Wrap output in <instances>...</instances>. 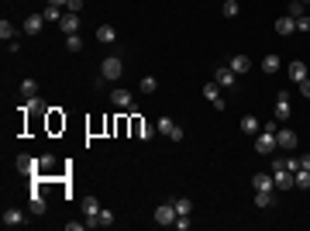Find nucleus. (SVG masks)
<instances>
[{"label":"nucleus","mask_w":310,"mask_h":231,"mask_svg":"<svg viewBox=\"0 0 310 231\" xmlns=\"http://www.w3.org/2000/svg\"><path fill=\"white\" fill-rule=\"evenodd\" d=\"M121 76H124V62H121L117 56H107V59L100 62V80H107V83H117Z\"/></svg>","instance_id":"1"},{"label":"nucleus","mask_w":310,"mask_h":231,"mask_svg":"<svg viewBox=\"0 0 310 231\" xmlns=\"http://www.w3.org/2000/svg\"><path fill=\"white\" fill-rule=\"evenodd\" d=\"M272 180H276V190H283V193L297 186V180H293V173H289L286 166H283V159H276V162H272Z\"/></svg>","instance_id":"2"},{"label":"nucleus","mask_w":310,"mask_h":231,"mask_svg":"<svg viewBox=\"0 0 310 231\" xmlns=\"http://www.w3.org/2000/svg\"><path fill=\"white\" fill-rule=\"evenodd\" d=\"M155 128H159V135H166V138L183 141V125H176L172 117H159V121H155Z\"/></svg>","instance_id":"3"},{"label":"nucleus","mask_w":310,"mask_h":231,"mask_svg":"<svg viewBox=\"0 0 310 231\" xmlns=\"http://www.w3.org/2000/svg\"><path fill=\"white\" fill-rule=\"evenodd\" d=\"M214 83H217L221 90H231V86L238 83V73L231 69V66H217V69H214Z\"/></svg>","instance_id":"4"},{"label":"nucleus","mask_w":310,"mask_h":231,"mask_svg":"<svg viewBox=\"0 0 310 231\" xmlns=\"http://www.w3.org/2000/svg\"><path fill=\"white\" fill-rule=\"evenodd\" d=\"M255 152H259V155H272L276 152V131H259V138H255Z\"/></svg>","instance_id":"5"},{"label":"nucleus","mask_w":310,"mask_h":231,"mask_svg":"<svg viewBox=\"0 0 310 231\" xmlns=\"http://www.w3.org/2000/svg\"><path fill=\"white\" fill-rule=\"evenodd\" d=\"M300 145V135L297 131H289V128H283V131H276V149H283V152H293Z\"/></svg>","instance_id":"6"},{"label":"nucleus","mask_w":310,"mask_h":231,"mask_svg":"<svg viewBox=\"0 0 310 231\" xmlns=\"http://www.w3.org/2000/svg\"><path fill=\"white\" fill-rule=\"evenodd\" d=\"M111 104H114V107H124V111H131V107H135V93L124 90V86H117V90H111Z\"/></svg>","instance_id":"7"},{"label":"nucleus","mask_w":310,"mask_h":231,"mask_svg":"<svg viewBox=\"0 0 310 231\" xmlns=\"http://www.w3.org/2000/svg\"><path fill=\"white\" fill-rule=\"evenodd\" d=\"M155 224H162V228L176 224V207H172V200H169V204H159V207H155Z\"/></svg>","instance_id":"8"},{"label":"nucleus","mask_w":310,"mask_h":231,"mask_svg":"<svg viewBox=\"0 0 310 231\" xmlns=\"http://www.w3.org/2000/svg\"><path fill=\"white\" fill-rule=\"evenodd\" d=\"M286 76H289L293 83H303V80L310 76V73H307V62H300V59H293V62L286 66Z\"/></svg>","instance_id":"9"},{"label":"nucleus","mask_w":310,"mask_h":231,"mask_svg":"<svg viewBox=\"0 0 310 231\" xmlns=\"http://www.w3.org/2000/svg\"><path fill=\"white\" fill-rule=\"evenodd\" d=\"M59 28H62V35H76V31H80V14L66 11L62 14V21H59Z\"/></svg>","instance_id":"10"},{"label":"nucleus","mask_w":310,"mask_h":231,"mask_svg":"<svg viewBox=\"0 0 310 231\" xmlns=\"http://www.w3.org/2000/svg\"><path fill=\"white\" fill-rule=\"evenodd\" d=\"M204 97L217 107V111H224V97H221V86H217V83H204Z\"/></svg>","instance_id":"11"},{"label":"nucleus","mask_w":310,"mask_h":231,"mask_svg":"<svg viewBox=\"0 0 310 231\" xmlns=\"http://www.w3.org/2000/svg\"><path fill=\"white\" fill-rule=\"evenodd\" d=\"M42 24H45V17H42V14H28V17H24V24H21V31H24V35H38V31H42Z\"/></svg>","instance_id":"12"},{"label":"nucleus","mask_w":310,"mask_h":231,"mask_svg":"<svg viewBox=\"0 0 310 231\" xmlns=\"http://www.w3.org/2000/svg\"><path fill=\"white\" fill-rule=\"evenodd\" d=\"M272 114H276V121H286V117L293 114V111H289V97H286V90L276 97V111H272Z\"/></svg>","instance_id":"13"},{"label":"nucleus","mask_w":310,"mask_h":231,"mask_svg":"<svg viewBox=\"0 0 310 231\" xmlns=\"http://www.w3.org/2000/svg\"><path fill=\"white\" fill-rule=\"evenodd\" d=\"M17 173L21 176H34L38 173V159H31V155H17Z\"/></svg>","instance_id":"14"},{"label":"nucleus","mask_w":310,"mask_h":231,"mask_svg":"<svg viewBox=\"0 0 310 231\" xmlns=\"http://www.w3.org/2000/svg\"><path fill=\"white\" fill-rule=\"evenodd\" d=\"M276 204V190H255V207L269 210Z\"/></svg>","instance_id":"15"},{"label":"nucleus","mask_w":310,"mask_h":231,"mask_svg":"<svg viewBox=\"0 0 310 231\" xmlns=\"http://www.w3.org/2000/svg\"><path fill=\"white\" fill-rule=\"evenodd\" d=\"M4 224L7 228H17V224H28V218H24V210L11 207V210H4Z\"/></svg>","instance_id":"16"},{"label":"nucleus","mask_w":310,"mask_h":231,"mask_svg":"<svg viewBox=\"0 0 310 231\" xmlns=\"http://www.w3.org/2000/svg\"><path fill=\"white\" fill-rule=\"evenodd\" d=\"M276 31H279L283 38H286V35H293V31H297V17H289V14H283V17L276 21Z\"/></svg>","instance_id":"17"},{"label":"nucleus","mask_w":310,"mask_h":231,"mask_svg":"<svg viewBox=\"0 0 310 231\" xmlns=\"http://www.w3.org/2000/svg\"><path fill=\"white\" fill-rule=\"evenodd\" d=\"M97 42H103V45L117 42V28L114 24H100V28H97Z\"/></svg>","instance_id":"18"},{"label":"nucleus","mask_w":310,"mask_h":231,"mask_svg":"<svg viewBox=\"0 0 310 231\" xmlns=\"http://www.w3.org/2000/svg\"><path fill=\"white\" fill-rule=\"evenodd\" d=\"M252 186H255V190H276V180H272V173H255L252 176Z\"/></svg>","instance_id":"19"},{"label":"nucleus","mask_w":310,"mask_h":231,"mask_svg":"<svg viewBox=\"0 0 310 231\" xmlns=\"http://www.w3.org/2000/svg\"><path fill=\"white\" fill-rule=\"evenodd\" d=\"M228 66H231L234 73H238V76H245V73L252 69V59H248V56H231V62H228Z\"/></svg>","instance_id":"20"},{"label":"nucleus","mask_w":310,"mask_h":231,"mask_svg":"<svg viewBox=\"0 0 310 231\" xmlns=\"http://www.w3.org/2000/svg\"><path fill=\"white\" fill-rule=\"evenodd\" d=\"M279 66H283V62H279V56H272V52L262 59V73H265V76H276V73H279Z\"/></svg>","instance_id":"21"},{"label":"nucleus","mask_w":310,"mask_h":231,"mask_svg":"<svg viewBox=\"0 0 310 231\" xmlns=\"http://www.w3.org/2000/svg\"><path fill=\"white\" fill-rule=\"evenodd\" d=\"M241 131H245V135H259V131H262V125H259V117L245 114V117H241Z\"/></svg>","instance_id":"22"},{"label":"nucleus","mask_w":310,"mask_h":231,"mask_svg":"<svg viewBox=\"0 0 310 231\" xmlns=\"http://www.w3.org/2000/svg\"><path fill=\"white\" fill-rule=\"evenodd\" d=\"M28 207H31V214H45V200H42V193H38V190H31V197H28Z\"/></svg>","instance_id":"23"},{"label":"nucleus","mask_w":310,"mask_h":231,"mask_svg":"<svg viewBox=\"0 0 310 231\" xmlns=\"http://www.w3.org/2000/svg\"><path fill=\"white\" fill-rule=\"evenodd\" d=\"M172 207H176V218H179V214H190V210H193V200H190V197H176Z\"/></svg>","instance_id":"24"},{"label":"nucleus","mask_w":310,"mask_h":231,"mask_svg":"<svg viewBox=\"0 0 310 231\" xmlns=\"http://www.w3.org/2000/svg\"><path fill=\"white\" fill-rule=\"evenodd\" d=\"M62 14H66V11H62V7H56V4H45V11H42V17H45V21H62Z\"/></svg>","instance_id":"25"},{"label":"nucleus","mask_w":310,"mask_h":231,"mask_svg":"<svg viewBox=\"0 0 310 231\" xmlns=\"http://www.w3.org/2000/svg\"><path fill=\"white\" fill-rule=\"evenodd\" d=\"M293 180H297V190H310V169L300 166L297 173H293Z\"/></svg>","instance_id":"26"},{"label":"nucleus","mask_w":310,"mask_h":231,"mask_svg":"<svg viewBox=\"0 0 310 231\" xmlns=\"http://www.w3.org/2000/svg\"><path fill=\"white\" fill-rule=\"evenodd\" d=\"M21 97H24V100H34V97H38V83H34V80H24L21 83Z\"/></svg>","instance_id":"27"},{"label":"nucleus","mask_w":310,"mask_h":231,"mask_svg":"<svg viewBox=\"0 0 310 231\" xmlns=\"http://www.w3.org/2000/svg\"><path fill=\"white\" fill-rule=\"evenodd\" d=\"M138 90H141V93H155V90H159V80H155V76H141Z\"/></svg>","instance_id":"28"},{"label":"nucleus","mask_w":310,"mask_h":231,"mask_svg":"<svg viewBox=\"0 0 310 231\" xmlns=\"http://www.w3.org/2000/svg\"><path fill=\"white\" fill-rule=\"evenodd\" d=\"M14 31H17V28L4 17V21H0V38H4V42H14Z\"/></svg>","instance_id":"29"},{"label":"nucleus","mask_w":310,"mask_h":231,"mask_svg":"<svg viewBox=\"0 0 310 231\" xmlns=\"http://www.w3.org/2000/svg\"><path fill=\"white\" fill-rule=\"evenodd\" d=\"M221 11H224V17H238L241 4H238V0H224V7H221Z\"/></svg>","instance_id":"30"},{"label":"nucleus","mask_w":310,"mask_h":231,"mask_svg":"<svg viewBox=\"0 0 310 231\" xmlns=\"http://www.w3.org/2000/svg\"><path fill=\"white\" fill-rule=\"evenodd\" d=\"M97 221H100V228H111V224H114V210L100 207V214H97Z\"/></svg>","instance_id":"31"},{"label":"nucleus","mask_w":310,"mask_h":231,"mask_svg":"<svg viewBox=\"0 0 310 231\" xmlns=\"http://www.w3.org/2000/svg\"><path fill=\"white\" fill-rule=\"evenodd\" d=\"M66 48L69 52H83V38L80 35H66Z\"/></svg>","instance_id":"32"},{"label":"nucleus","mask_w":310,"mask_h":231,"mask_svg":"<svg viewBox=\"0 0 310 231\" xmlns=\"http://www.w3.org/2000/svg\"><path fill=\"white\" fill-rule=\"evenodd\" d=\"M28 111H38V114H45V111H52V107H48L42 97H34V100H28Z\"/></svg>","instance_id":"33"},{"label":"nucleus","mask_w":310,"mask_h":231,"mask_svg":"<svg viewBox=\"0 0 310 231\" xmlns=\"http://www.w3.org/2000/svg\"><path fill=\"white\" fill-rule=\"evenodd\" d=\"M190 228H193L190 214H179V218H176V231H190Z\"/></svg>","instance_id":"34"},{"label":"nucleus","mask_w":310,"mask_h":231,"mask_svg":"<svg viewBox=\"0 0 310 231\" xmlns=\"http://www.w3.org/2000/svg\"><path fill=\"white\" fill-rule=\"evenodd\" d=\"M286 14H289V17H300V14H303V4H300V0H289Z\"/></svg>","instance_id":"35"},{"label":"nucleus","mask_w":310,"mask_h":231,"mask_svg":"<svg viewBox=\"0 0 310 231\" xmlns=\"http://www.w3.org/2000/svg\"><path fill=\"white\" fill-rule=\"evenodd\" d=\"M141 128H145V121L138 114H131V131H135V138H141Z\"/></svg>","instance_id":"36"},{"label":"nucleus","mask_w":310,"mask_h":231,"mask_svg":"<svg viewBox=\"0 0 310 231\" xmlns=\"http://www.w3.org/2000/svg\"><path fill=\"white\" fill-rule=\"evenodd\" d=\"M283 166H286L289 173H297V169H300V159H297V155H286V159H283Z\"/></svg>","instance_id":"37"},{"label":"nucleus","mask_w":310,"mask_h":231,"mask_svg":"<svg viewBox=\"0 0 310 231\" xmlns=\"http://www.w3.org/2000/svg\"><path fill=\"white\" fill-rule=\"evenodd\" d=\"M297 31H310V17L307 14H300L297 17Z\"/></svg>","instance_id":"38"},{"label":"nucleus","mask_w":310,"mask_h":231,"mask_svg":"<svg viewBox=\"0 0 310 231\" xmlns=\"http://www.w3.org/2000/svg\"><path fill=\"white\" fill-rule=\"evenodd\" d=\"M52 166H56L52 155H42V159H38V169H52Z\"/></svg>","instance_id":"39"},{"label":"nucleus","mask_w":310,"mask_h":231,"mask_svg":"<svg viewBox=\"0 0 310 231\" xmlns=\"http://www.w3.org/2000/svg\"><path fill=\"white\" fill-rule=\"evenodd\" d=\"M297 86H300V93H303V97H307V100H310V76H307V80H303V83H297Z\"/></svg>","instance_id":"40"},{"label":"nucleus","mask_w":310,"mask_h":231,"mask_svg":"<svg viewBox=\"0 0 310 231\" xmlns=\"http://www.w3.org/2000/svg\"><path fill=\"white\" fill-rule=\"evenodd\" d=\"M66 11H72V14H80V11H83V0H69V7H66Z\"/></svg>","instance_id":"41"},{"label":"nucleus","mask_w":310,"mask_h":231,"mask_svg":"<svg viewBox=\"0 0 310 231\" xmlns=\"http://www.w3.org/2000/svg\"><path fill=\"white\" fill-rule=\"evenodd\" d=\"M66 228H69V231H83V228H86V221H69Z\"/></svg>","instance_id":"42"},{"label":"nucleus","mask_w":310,"mask_h":231,"mask_svg":"<svg viewBox=\"0 0 310 231\" xmlns=\"http://www.w3.org/2000/svg\"><path fill=\"white\" fill-rule=\"evenodd\" d=\"M45 4H56V7H62V11L69 7V0H45Z\"/></svg>","instance_id":"43"},{"label":"nucleus","mask_w":310,"mask_h":231,"mask_svg":"<svg viewBox=\"0 0 310 231\" xmlns=\"http://www.w3.org/2000/svg\"><path fill=\"white\" fill-rule=\"evenodd\" d=\"M300 166H303V169H310V152H307V155H300Z\"/></svg>","instance_id":"44"},{"label":"nucleus","mask_w":310,"mask_h":231,"mask_svg":"<svg viewBox=\"0 0 310 231\" xmlns=\"http://www.w3.org/2000/svg\"><path fill=\"white\" fill-rule=\"evenodd\" d=\"M300 4H310V0H300Z\"/></svg>","instance_id":"45"}]
</instances>
